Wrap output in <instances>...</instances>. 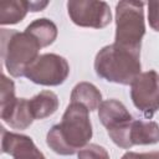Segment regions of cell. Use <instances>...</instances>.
Returning <instances> with one entry per match:
<instances>
[{
    "label": "cell",
    "instance_id": "obj_2",
    "mask_svg": "<svg viewBox=\"0 0 159 159\" xmlns=\"http://www.w3.org/2000/svg\"><path fill=\"white\" fill-rule=\"evenodd\" d=\"M140 53L123 48L114 42L102 47L94 57V71L98 77L124 86H130L142 73Z\"/></svg>",
    "mask_w": 159,
    "mask_h": 159
},
{
    "label": "cell",
    "instance_id": "obj_8",
    "mask_svg": "<svg viewBox=\"0 0 159 159\" xmlns=\"http://www.w3.org/2000/svg\"><path fill=\"white\" fill-rule=\"evenodd\" d=\"M130 98L144 117L152 118L159 109V73L154 70L142 72L130 84Z\"/></svg>",
    "mask_w": 159,
    "mask_h": 159
},
{
    "label": "cell",
    "instance_id": "obj_14",
    "mask_svg": "<svg viewBox=\"0 0 159 159\" xmlns=\"http://www.w3.org/2000/svg\"><path fill=\"white\" fill-rule=\"evenodd\" d=\"M25 31L29 32L31 36H34L41 47H47L52 45L58 32L56 24L46 17L34 20L26 26Z\"/></svg>",
    "mask_w": 159,
    "mask_h": 159
},
{
    "label": "cell",
    "instance_id": "obj_15",
    "mask_svg": "<svg viewBox=\"0 0 159 159\" xmlns=\"http://www.w3.org/2000/svg\"><path fill=\"white\" fill-rule=\"evenodd\" d=\"M30 11V1L14 0L0 4V24L1 25H14L26 16Z\"/></svg>",
    "mask_w": 159,
    "mask_h": 159
},
{
    "label": "cell",
    "instance_id": "obj_18",
    "mask_svg": "<svg viewBox=\"0 0 159 159\" xmlns=\"http://www.w3.org/2000/svg\"><path fill=\"white\" fill-rule=\"evenodd\" d=\"M148 21L149 26L159 32V1L148 2Z\"/></svg>",
    "mask_w": 159,
    "mask_h": 159
},
{
    "label": "cell",
    "instance_id": "obj_6",
    "mask_svg": "<svg viewBox=\"0 0 159 159\" xmlns=\"http://www.w3.org/2000/svg\"><path fill=\"white\" fill-rule=\"evenodd\" d=\"M70 75L67 60L56 53L40 55L25 71V77L41 86H60Z\"/></svg>",
    "mask_w": 159,
    "mask_h": 159
},
{
    "label": "cell",
    "instance_id": "obj_5",
    "mask_svg": "<svg viewBox=\"0 0 159 159\" xmlns=\"http://www.w3.org/2000/svg\"><path fill=\"white\" fill-rule=\"evenodd\" d=\"M98 118L117 147L123 149H129L132 147L129 133L133 117L122 102L117 99L103 101L98 108Z\"/></svg>",
    "mask_w": 159,
    "mask_h": 159
},
{
    "label": "cell",
    "instance_id": "obj_12",
    "mask_svg": "<svg viewBox=\"0 0 159 159\" xmlns=\"http://www.w3.org/2000/svg\"><path fill=\"white\" fill-rule=\"evenodd\" d=\"M71 102L83 104L89 112L99 108L102 101V94L99 89L89 82L77 83L71 92Z\"/></svg>",
    "mask_w": 159,
    "mask_h": 159
},
{
    "label": "cell",
    "instance_id": "obj_13",
    "mask_svg": "<svg viewBox=\"0 0 159 159\" xmlns=\"http://www.w3.org/2000/svg\"><path fill=\"white\" fill-rule=\"evenodd\" d=\"M34 119H45L52 116L58 108V98L52 91H42L29 99Z\"/></svg>",
    "mask_w": 159,
    "mask_h": 159
},
{
    "label": "cell",
    "instance_id": "obj_10",
    "mask_svg": "<svg viewBox=\"0 0 159 159\" xmlns=\"http://www.w3.org/2000/svg\"><path fill=\"white\" fill-rule=\"evenodd\" d=\"M0 117L9 127L20 130L26 129L35 120L27 98H16L10 107L0 111Z\"/></svg>",
    "mask_w": 159,
    "mask_h": 159
},
{
    "label": "cell",
    "instance_id": "obj_20",
    "mask_svg": "<svg viewBox=\"0 0 159 159\" xmlns=\"http://www.w3.org/2000/svg\"><path fill=\"white\" fill-rule=\"evenodd\" d=\"M48 5V1H30V11H41Z\"/></svg>",
    "mask_w": 159,
    "mask_h": 159
},
{
    "label": "cell",
    "instance_id": "obj_19",
    "mask_svg": "<svg viewBox=\"0 0 159 159\" xmlns=\"http://www.w3.org/2000/svg\"><path fill=\"white\" fill-rule=\"evenodd\" d=\"M120 159H159V152H149V153H135L127 152L122 155Z\"/></svg>",
    "mask_w": 159,
    "mask_h": 159
},
{
    "label": "cell",
    "instance_id": "obj_4",
    "mask_svg": "<svg viewBox=\"0 0 159 159\" xmlns=\"http://www.w3.org/2000/svg\"><path fill=\"white\" fill-rule=\"evenodd\" d=\"M144 34V2L119 1L116 5L114 43L123 48L140 53Z\"/></svg>",
    "mask_w": 159,
    "mask_h": 159
},
{
    "label": "cell",
    "instance_id": "obj_16",
    "mask_svg": "<svg viewBox=\"0 0 159 159\" xmlns=\"http://www.w3.org/2000/svg\"><path fill=\"white\" fill-rule=\"evenodd\" d=\"M0 111L6 109L7 107H10L15 101V84L12 82V80L7 78L4 73L1 75V80H0Z\"/></svg>",
    "mask_w": 159,
    "mask_h": 159
},
{
    "label": "cell",
    "instance_id": "obj_11",
    "mask_svg": "<svg viewBox=\"0 0 159 159\" xmlns=\"http://www.w3.org/2000/svg\"><path fill=\"white\" fill-rule=\"evenodd\" d=\"M130 145H150L159 142V124L153 120L133 119L129 133Z\"/></svg>",
    "mask_w": 159,
    "mask_h": 159
},
{
    "label": "cell",
    "instance_id": "obj_17",
    "mask_svg": "<svg viewBox=\"0 0 159 159\" xmlns=\"http://www.w3.org/2000/svg\"><path fill=\"white\" fill-rule=\"evenodd\" d=\"M78 159H109L108 152L98 144H88L77 153Z\"/></svg>",
    "mask_w": 159,
    "mask_h": 159
},
{
    "label": "cell",
    "instance_id": "obj_1",
    "mask_svg": "<svg viewBox=\"0 0 159 159\" xmlns=\"http://www.w3.org/2000/svg\"><path fill=\"white\" fill-rule=\"evenodd\" d=\"M92 138L89 111L81 103L70 102L61 123L55 124L46 135V144L60 155H73L88 145Z\"/></svg>",
    "mask_w": 159,
    "mask_h": 159
},
{
    "label": "cell",
    "instance_id": "obj_9",
    "mask_svg": "<svg viewBox=\"0 0 159 159\" xmlns=\"http://www.w3.org/2000/svg\"><path fill=\"white\" fill-rule=\"evenodd\" d=\"M1 149L14 159H46L29 135L7 132L4 128H1Z\"/></svg>",
    "mask_w": 159,
    "mask_h": 159
},
{
    "label": "cell",
    "instance_id": "obj_7",
    "mask_svg": "<svg viewBox=\"0 0 159 159\" xmlns=\"http://www.w3.org/2000/svg\"><path fill=\"white\" fill-rule=\"evenodd\" d=\"M71 21L80 27L103 29L112 21V12L106 1L71 0L67 2Z\"/></svg>",
    "mask_w": 159,
    "mask_h": 159
},
{
    "label": "cell",
    "instance_id": "obj_3",
    "mask_svg": "<svg viewBox=\"0 0 159 159\" xmlns=\"http://www.w3.org/2000/svg\"><path fill=\"white\" fill-rule=\"evenodd\" d=\"M1 58L6 71L12 77H21L26 68L40 56L42 48L29 32H20L12 29L0 30Z\"/></svg>",
    "mask_w": 159,
    "mask_h": 159
}]
</instances>
